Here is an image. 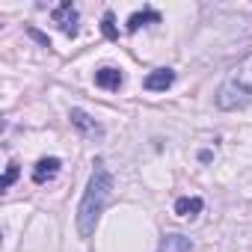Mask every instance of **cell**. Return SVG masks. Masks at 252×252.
Here are the masks:
<instances>
[{
	"label": "cell",
	"instance_id": "1",
	"mask_svg": "<svg viewBox=\"0 0 252 252\" xmlns=\"http://www.w3.org/2000/svg\"><path fill=\"white\" fill-rule=\"evenodd\" d=\"M113 190H116L113 172L98 160L95 169H92V175H89V184L83 190V199L77 205V231H80V237H92L95 234V225H98L104 208L110 205Z\"/></svg>",
	"mask_w": 252,
	"mask_h": 252
},
{
	"label": "cell",
	"instance_id": "2",
	"mask_svg": "<svg viewBox=\"0 0 252 252\" xmlns=\"http://www.w3.org/2000/svg\"><path fill=\"white\" fill-rule=\"evenodd\" d=\"M249 101H252V54L246 60H240L217 89V107L225 113L243 110Z\"/></svg>",
	"mask_w": 252,
	"mask_h": 252
},
{
	"label": "cell",
	"instance_id": "3",
	"mask_svg": "<svg viewBox=\"0 0 252 252\" xmlns=\"http://www.w3.org/2000/svg\"><path fill=\"white\" fill-rule=\"evenodd\" d=\"M54 24L65 33V36H77V6L74 3H68V0H65V3H60L57 9H54Z\"/></svg>",
	"mask_w": 252,
	"mask_h": 252
},
{
	"label": "cell",
	"instance_id": "4",
	"mask_svg": "<svg viewBox=\"0 0 252 252\" xmlns=\"http://www.w3.org/2000/svg\"><path fill=\"white\" fill-rule=\"evenodd\" d=\"M68 119H71V125L80 131V134H86V137H101L104 134V128L86 113V110H80V107H71V113H68Z\"/></svg>",
	"mask_w": 252,
	"mask_h": 252
},
{
	"label": "cell",
	"instance_id": "5",
	"mask_svg": "<svg viewBox=\"0 0 252 252\" xmlns=\"http://www.w3.org/2000/svg\"><path fill=\"white\" fill-rule=\"evenodd\" d=\"M172 83H175V71H172V68H155V71H149L146 80H143V86H146L149 92H166Z\"/></svg>",
	"mask_w": 252,
	"mask_h": 252
},
{
	"label": "cell",
	"instance_id": "6",
	"mask_svg": "<svg viewBox=\"0 0 252 252\" xmlns=\"http://www.w3.org/2000/svg\"><path fill=\"white\" fill-rule=\"evenodd\" d=\"M122 80H125V77H122L119 68H110V65H107V68H98V71H95V86H101V89H110V92H113V89L122 86Z\"/></svg>",
	"mask_w": 252,
	"mask_h": 252
},
{
	"label": "cell",
	"instance_id": "7",
	"mask_svg": "<svg viewBox=\"0 0 252 252\" xmlns=\"http://www.w3.org/2000/svg\"><path fill=\"white\" fill-rule=\"evenodd\" d=\"M57 172H60V160H57V158H42V160L36 163V169H33V181H36V184H45V181H51Z\"/></svg>",
	"mask_w": 252,
	"mask_h": 252
},
{
	"label": "cell",
	"instance_id": "8",
	"mask_svg": "<svg viewBox=\"0 0 252 252\" xmlns=\"http://www.w3.org/2000/svg\"><path fill=\"white\" fill-rule=\"evenodd\" d=\"M190 249H193V240L184 234H166L160 240V252H190Z\"/></svg>",
	"mask_w": 252,
	"mask_h": 252
},
{
	"label": "cell",
	"instance_id": "9",
	"mask_svg": "<svg viewBox=\"0 0 252 252\" xmlns=\"http://www.w3.org/2000/svg\"><path fill=\"white\" fill-rule=\"evenodd\" d=\"M202 199L199 196H181L178 202H175V214L178 217H196V214H202Z\"/></svg>",
	"mask_w": 252,
	"mask_h": 252
},
{
	"label": "cell",
	"instance_id": "10",
	"mask_svg": "<svg viewBox=\"0 0 252 252\" xmlns=\"http://www.w3.org/2000/svg\"><path fill=\"white\" fill-rule=\"evenodd\" d=\"M158 24L160 21V12H155V9H143V12H134L131 18H128V33H137L143 24Z\"/></svg>",
	"mask_w": 252,
	"mask_h": 252
},
{
	"label": "cell",
	"instance_id": "11",
	"mask_svg": "<svg viewBox=\"0 0 252 252\" xmlns=\"http://www.w3.org/2000/svg\"><path fill=\"white\" fill-rule=\"evenodd\" d=\"M101 33H104V39H119V30H116V18H113V12H104V18H101Z\"/></svg>",
	"mask_w": 252,
	"mask_h": 252
},
{
	"label": "cell",
	"instance_id": "12",
	"mask_svg": "<svg viewBox=\"0 0 252 252\" xmlns=\"http://www.w3.org/2000/svg\"><path fill=\"white\" fill-rule=\"evenodd\" d=\"M15 178H18V163H9V166H6V175H3V181H0V187H3V190H9V187L15 184Z\"/></svg>",
	"mask_w": 252,
	"mask_h": 252
},
{
	"label": "cell",
	"instance_id": "13",
	"mask_svg": "<svg viewBox=\"0 0 252 252\" xmlns=\"http://www.w3.org/2000/svg\"><path fill=\"white\" fill-rule=\"evenodd\" d=\"M30 36H33L36 42H42V45H48V48H51V42H48V36H42L39 30H30Z\"/></svg>",
	"mask_w": 252,
	"mask_h": 252
}]
</instances>
